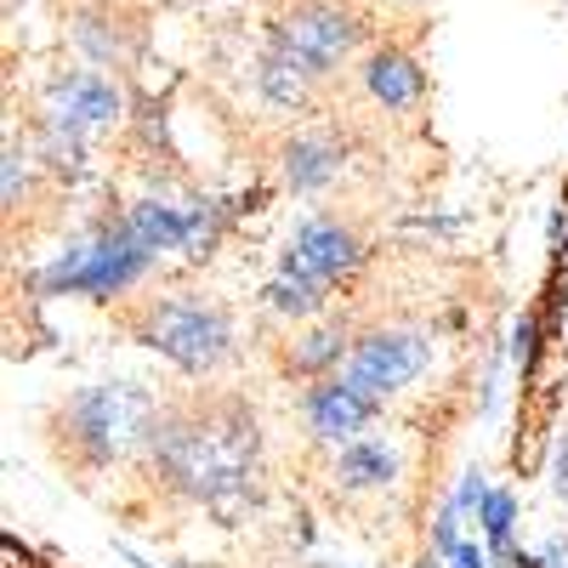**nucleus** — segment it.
Wrapping results in <instances>:
<instances>
[{"mask_svg":"<svg viewBox=\"0 0 568 568\" xmlns=\"http://www.w3.org/2000/svg\"><path fill=\"white\" fill-rule=\"evenodd\" d=\"M267 495V433L251 393L227 382L165 387L149 444L120 478L114 511L131 524L160 517H240Z\"/></svg>","mask_w":568,"mask_h":568,"instance_id":"1","label":"nucleus"},{"mask_svg":"<svg viewBox=\"0 0 568 568\" xmlns=\"http://www.w3.org/2000/svg\"><path fill=\"white\" fill-rule=\"evenodd\" d=\"M165 387H149L136 375H109L63 393L40 415V449L63 471V484L80 495H98L103 484H120L131 460L149 444V426L160 415Z\"/></svg>","mask_w":568,"mask_h":568,"instance_id":"2","label":"nucleus"},{"mask_svg":"<svg viewBox=\"0 0 568 568\" xmlns=\"http://www.w3.org/2000/svg\"><path fill=\"white\" fill-rule=\"evenodd\" d=\"M109 324L125 342L160 353L182 382H222L245 353L240 313L211 291H154V284H142V291L109 307Z\"/></svg>","mask_w":568,"mask_h":568,"instance_id":"3","label":"nucleus"},{"mask_svg":"<svg viewBox=\"0 0 568 568\" xmlns=\"http://www.w3.org/2000/svg\"><path fill=\"white\" fill-rule=\"evenodd\" d=\"M154 251H142L131 233H125V222H120V211H109V216H98L80 240H69L52 262L40 267V291L45 296H80V302H103V307H114V302H125L131 291H142L149 284V273H154Z\"/></svg>","mask_w":568,"mask_h":568,"instance_id":"4","label":"nucleus"},{"mask_svg":"<svg viewBox=\"0 0 568 568\" xmlns=\"http://www.w3.org/2000/svg\"><path fill=\"white\" fill-rule=\"evenodd\" d=\"M364 34L369 23L353 0H291L267 29V52L291 58L302 74L324 85L364 52Z\"/></svg>","mask_w":568,"mask_h":568,"instance_id":"5","label":"nucleus"},{"mask_svg":"<svg viewBox=\"0 0 568 568\" xmlns=\"http://www.w3.org/2000/svg\"><path fill=\"white\" fill-rule=\"evenodd\" d=\"M426 369H433V329L415 324V318H369L358 329L347 364H342L347 382L358 393H369L382 409L393 398H404Z\"/></svg>","mask_w":568,"mask_h":568,"instance_id":"6","label":"nucleus"},{"mask_svg":"<svg viewBox=\"0 0 568 568\" xmlns=\"http://www.w3.org/2000/svg\"><path fill=\"white\" fill-rule=\"evenodd\" d=\"M364 262H369V227L347 205L307 211L291 233H284V251H278V267L324 278V284H336V291L364 273Z\"/></svg>","mask_w":568,"mask_h":568,"instance_id":"7","label":"nucleus"},{"mask_svg":"<svg viewBox=\"0 0 568 568\" xmlns=\"http://www.w3.org/2000/svg\"><path fill=\"white\" fill-rule=\"evenodd\" d=\"M358 329H364L358 313L329 307V313H318L307 324L267 329V336H262V358H267V369L278 375L284 387H307V382H318V375H336L347 364Z\"/></svg>","mask_w":568,"mask_h":568,"instance_id":"8","label":"nucleus"},{"mask_svg":"<svg viewBox=\"0 0 568 568\" xmlns=\"http://www.w3.org/2000/svg\"><path fill=\"white\" fill-rule=\"evenodd\" d=\"M34 114L52 120V125H63V131H74V136H85V142H98V136H109V131L120 125L125 91H120L98 63H85V69H58L52 80L40 85Z\"/></svg>","mask_w":568,"mask_h":568,"instance_id":"9","label":"nucleus"},{"mask_svg":"<svg viewBox=\"0 0 568 568\" xmlns=\"http://www.w3.org/2000/svg\"><path fill=\"white\" fill-rule=\"evenodd\" d=\"M382 415L387 409L375 404L369 393H358L342 369L336 375H318V382H307V387H296V420H302V438L313 449H347Z\"/></svg>","mask_w":568,"mask_h":568,"instance_id":"10","label":"nucleus"},{"mask_svg":"<svg viewBox=\"0 0 568 568\" xmlns=\"http://www.w3.org/2000/svg\"><path fill=\"white\" fill-rule=\"evenodd\" d=\"M353 149H347V136L336 125H296V131H284L278 136V149H273V171H278V187L284 194H329V187L342 182Z\"/></svg>","mask_w":568,"mask_h":568,"instance_id":"11","label":"nucleus"},{"mask_svg":"<svg viewBox=\"0 0 568 568\" xmlns=\"http://www.w3.org/2000/svg\"><path fill=\"white\" fill-rule=\"evenodd\" d=\"M358 85L382 114H420L426 109V69L398 40L369 45V52L358 58Z\"/></svg>","mask_w":568,"mask_h":568,"instance_id":"12","label":"nucleus"},{"mask_svg":"<svg viewBox=\"0 0 568 568\" xmlns=\"http://www.w3.org/2000/svg\"><path fill=\"white\" fill-rule=\"evenodd\" d=\"M398 471H404L398 444L364 433V438L347 444V449H329L324 484H329V495H336V500H375V495H387V489L398 484Z\"/></svg>","mask_w":568,"mask_h":568,"instance_id":"13","label":"nucleus"},{"mask_svg":"<svg viewBox=\"0 0 568 568\" xmlns=\"http://www.w3.org/2000/svg\"><path fill=\"white\" fill-rule=\"evenodd\" d=\"M262 313L278 318V324H307L318 313L336 307V284L324 278H307V273H291V267H273V278L262 284Z\"/></svg>","mask_w":568,"mask_h":568,"instance_id":"14","label":"nucleus"},{"mask_svg":"<svg viewBox=\"0 0 568 568\" xmlns=\"http://www.w3.org/2000/svg\"><path fill=\"white\" fill-rule=\"evenodd\" d=\"M69 34H74V45H80V58L98 63V69H125L131 52H136L131 23H120L114 12H85V18H74Z\"/></svg>","mask_w":568,"mask_h":568,"instance_id":"15","label":"nucleus"},{"mask_svg":"<svg viewBox=\"0 0 568 568\" xmlns=\"http://www.w3.org/2000/svg\"><path fill=\"white\" fill-rule=\"evenodd\" d=\"M484 535L495 540V551L511 546V495H506V489L484 495Z\"/></svg>","mask_w":568,"mask_h":568,"instance_id":"16","label":"nucleus"},{"mask_svg":"<svg viewBox=\"0 0 568 568\" xmlns=\"http://www.w3.org/2000/svg\"><path fill=\"white\" fill-rule=\"evenodd\" d=\"M449 557H455V568H484V551H478V546H466V540H460Z\"/></svg>","mask_w":568,"mask_h":568,"instance_id":"17","label":"nucleus"},{"mask_svg":"<svg viewBox=\"0 0 568 568\" xmlns=\"http://www.w3.org/2000/svg\"><path fill=\"white\" fill-rule=\"evenodd\" d=\"M557 495L568 500V438L557 444Z\"/></svg>","mask_w":568,"mask_h":568,"instance_id":"18","label":"nucleus"},{"mask_svg":"<svg viewBox=\"0 0 568 568\" xmlns=\"http://www.w3.org/2000/svg\"><path fill=\"white\" fill-rule=\"evenodd\" d=\"M409 7H420V0H409Z\"/></svg>","mask_w":568,"mask_h":568,"instance_id":"19","label":"nucleus"}]
</instances>
